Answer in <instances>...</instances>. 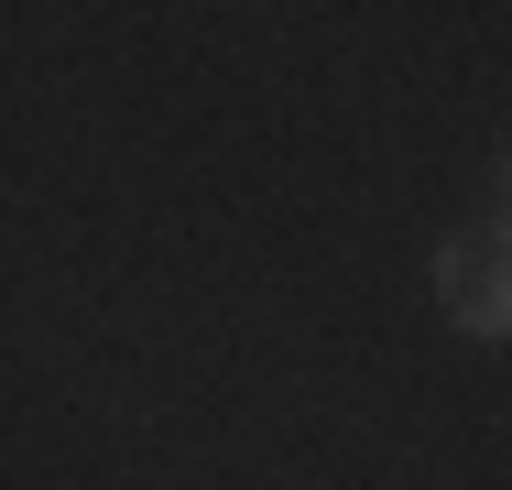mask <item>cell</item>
<instances>
[{
	"mask_svg": "<svg viewBox=\"0 0 512 490\" xmlns=\"http://www.w3.org/2000/svg\"><path fill=\"white\" fill-rule=\"evenodd\" d=\"M436 294H447V316H458L469 338H502V327H512L502 229H480V240H447V251H436Z\"/></svg>",
	"mask_w": 512,
	"mask_h": 490,
	"instance_id": "cell-1",
	"label": "cell"
}]
</instances>
